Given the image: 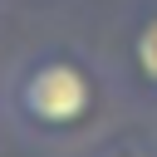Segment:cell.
Returning <instances> with one entry per match:
<instances>
[{
	"mask_svg": "<svg viewBox=\"0 0 157 157\" xmlns=\"http://www.w3.org/2000/svg\"><path fill=\"white\" fill-rule=\"evenodd\" d=\"M108 59L88 44H39L0 78V118L34 147H88L118 128L123 113Z\"/></svg>",
	"mask_w": 157,
	"mask_h": 157,
	"instance_id": "obj_1",
	"label": "cell"
},
{
	"mask_svg": "<svg viewBox=\"0 0 157 157\" xmlns=\"http://www.w3.org/2000/svg\"><path fill=\"white\" fill-rule=\"evenodd\" d=\"M118 93L132 113L157 118V0H128L103 49Z\"/></svg>",
	"mask_w": 157,
	"mask_h": 157,
	"instance_id": "obj_2",
	"label": "cell"
},
{
	"mask_svg": "<svg viewBox=\"0 0 157 157\" xmlns=\"http://www.w3.org/2000/svg\"><path fill=\"white\" fill-rule=\"evenodd\" d=\"M88 157H152V147H147V132H108V137H98V142H88Z\"/></svg>",
	"mask_w": 157,
	"mask_h": 157,
	"instance_id": "obj_3",
	"label": "cell"
},
{
	"mask_svg": "<svg viewBox=\"0 0 157 157\" xmlns=\"http://www.w3.org/2000/svg\"><path fill=\"white\" fill-rule=\"evenodd\" d=\"M142 132H147V147H152V157H157V118H147V128H142Z\"/></svg>",
	"mask_w": 157,
	"mask_h": 157,
	"instance_id": "obj_4",
	"label": "cell"
},
{
	"mask_svg": "<svg viewBox=\"0 0 157 157\" xmlns=\"http://www.w3.org/2000/svg\"><path fill=\"white\" fill-rule=\"evenodd\" d=\"M20 5H44V0H20Z\"/></svg>",
	"mask_w": 157,
	"mask_h": 157,
	"instance_id": "obj_5",
	"label": "cell"
}]
</instances>
